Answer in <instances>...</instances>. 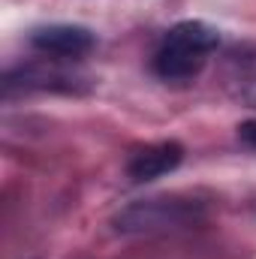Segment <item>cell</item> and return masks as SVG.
Listing matches in <instances>:
<instances>
[{
  "label": "cell",
  "instance_id": "1",
  "mask_svg": "<svg viewBox=\"0 0 256 259\" xmlns=\"http://www.w3.org/2000/svg\"><path fill=\"white\" fill-rule=\"evenodd\" d=\"M190 217V211L178 202H166V199H148L139 205H130L127 211L118 217V229L124 232H139V229H157V226H172V223H184Z\"/></svg>",
  "mask_w": 256,
  "mask_h": 259
},
{
  "label": "cell",
  "instance_id": "2",
  "mask_svg": "<svg viewBox=\"0 0 256 259\" xmlns=\"http://www.w3.org/2000/svg\"><path fill=\"white\" fill-rule=\"evenodd\" d=\"M33 49L46 52V55H58V58H78V55H88L94 49V33L88 27H78V24H52V27H42L30 36Z\"/></svg>",
  "mask_w": 256,
  "mask_h": 259
},
{
  "label": "cell",
  "instance_id": "3",
  "mask_svg": "<svg viewBox=\"0 0 256 259\" xmlns=\"http://www.w3.org/2000/svg\"><path fill=\"white\" fill-rule=\"evenodd\" d=\"M181 160H184V148L178 142H160V145L142 148L139 154L130 157L127 175L133 181H151V178H160V175L178 169Z\"/></svg>",
  "mask_w": 256,
  "mask_h": 259
},
{
  "label": "cell",
  "instance_id": "4",
  "mask_svg": "<svg viewBox=\"0 0 256 259\" xmlns=\"http://www.w3.org/2000/svg\"><path fill=\"white\" fill-rule=\"evenodd\" d=\"M202 64H205V55L181 49V46H172V42H166L154 58V69L163 78H190L202 69Z\"/></svg>",
  "mask_w": 256,
  "mask_h": 259
},
{
  "label": "cell",
  "instance_id": "5",
  "mask_svg": "<svg viewBox=\"0 0 256 259\" xmlns=\"http://www.w3.org/2000/svg\"><path fill=\"white\" fill-rule=\"evenodd\" d=\"M172 46H181V49H190V52H199V55H208L211 49H217L220 42V33L214 27H208L205 21H181L169 30V39Z\"/></svg>",
  "mask_w": 256,
  "mask_h": 259
},
{
  "label": "cell",
  "instance_id": "6",
  "mask_svg": "<svg viewBox=\"0 0 256 259\" xmlns=\"http://www.w3.org/2000/svg\"><path fill=\"white\" fill-rule=\"evenodd\" d=\"M238 136H241V142H247V145L256 148V118L253 121H244V124L238 127Z\"/></svg>",
  "mask_w": 256,
  "mask_h": 259
}]
</instances>
